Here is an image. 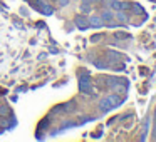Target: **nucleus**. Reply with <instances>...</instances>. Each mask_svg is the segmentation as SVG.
I'll return each mask as SVG.
<instances>
[{
  "mask_svg": "<svg viewBox=\"0 0 156 142\" xmlns=\"http://www.w3.org/2000/svg\"><path fill=\"white\" fill-rule=\"evenodd\" d=\"M116 105H119V97H116V95H109V97L102 99L101 102H99V107H101V110H111V109H114Z\"/></svg>",
  "mask_w": 156,
  "mask_h": 142,
  "instance_id": "1",
  "label": "nucleus"
},
{
  "mask_svg": "<svg viewBox=\"0 0 156 142\" xmlns=\"http://www.w3.org/2000/svg\"><path fill=\"white\" fill-rule=\"evenodd\" d=\"M79 89H81V92H84V94H91L92 87H91V79H89V75L82 74V77L79 79Z\"/></svg>",
  "mask_w": 156,
  "mask_h": 142,
  "instance_id": "2",
  "label": "nucleus"
},
{
  "mask_svg": "<svg viewBox=\"0 0 156 142\" xmlns=\"http://www.w3.org/2000/svg\"><path fill=\"white\" fill-rule=\"evenodd\" d=\"M89 25H92V27L99 29V27H102V25H104V20H102L101 17H94V15H92V17L89 19Z\"/></svg>",
  "mask_w": 156,
  "mask_h": 142,
  "instance_id": "3",
  "label": "nucleus"
},
{
  "mask_svg": "<svg viewBox=\"0 0 156 142\" xmlns=\"http://www.w3.org/2000/svg\"><path fill=\"white\" fill-rule=\"evenodd\" d=\"M76 25H77L79 29H82V30H86V29H89V20L84 17H77L76 19Z\"/></svg>",
  "mask_w": 156,
  "mask_h": 142,
  "instance_id": "4",
  "label": "nucleus"
},
{
  "mask_svg": "<svg viewBox=\"0 0 156 142\" xmlns=\"http://www.w3.org/2000/svg\"><path fill=\"white\" fill-rule=\"evenodd\" d=\"M41 12H42V14H45V15H52V12H54V10H52V7H51V5H42V8H41Z\"/></svg>",
  "mask_w": 156,
  "mask_h": 142,
  "instance_id": "5",
  "label": "nucleus"
},
{
  "mask_svg": "<svg viewBox=\"0 0 156 142\" xmlns=\"http://www.w3.org/2000/svg\"><path fill=\"white\" fill-rule=\"evenodd\" d=\"M101 19H102V20H112V14H111V12H109V10H106V12H102V15H101Z\"/></svg>",
  "mask_w": 156,
  "mask_h": 142,
  "instance_id": "6",
  "label": "nucleus"
},
{
  "mask_svg": "<svg viewBox=\"0 0 156 142\" xmlns=\"http://www.w3.org/2000/svg\"><path fill=\"white\" fill-rule=\"evenodd\" d=\"M116 19H118L119 22H126V20H128V15L122 14V12H118V14H116Z\"/></svg>",
  "mask_w": 156,
  "mask_h": 142,
  "instance_id": "7",
  "label": "nucleus"
},
{
  "mask_svg": "<svg viewBox=\"0 0 156 142\" xmlns=\"http://www.w3.org/2000/svg\"><path fill=\"white\" fill-rule=\"evenodd\" d=\"M111 7L116 8V10H121V4H119V2H116V0H114V2H111Z\"/></svg>",
  "mask_w": 156,
  "mask_h": 142,
  "instance_id": "8",
  "label": "nucleus"
},
{
  "mask_svg": "<svg viewBox=\"0 0 156 142\" xmlns=\"http://www.w3.org/2000/svg\"><path fill=\"white\" fill-rule=\"evenodd\" d=\"M9 112H10V110H9V107H5V105H2V107H0V114H2V115H7Z\"/></svg>",
  "mask_w": 156,
  "mask_h": 142,
  "instance_id": "9",
  "label": "nucleus"
},
{
  "mask_svg": "<svg viewBox=\"0 0 156 142\" xmlns=\"http://www.w3.org/2000/svg\"><path fill=\"white\" fill-rule=\"evenodd\" d=\"M101 39H102L101 35H96V37H92V40H96V42H98V40H101Z\"/></svg>",
  "mask_w": 156,
  "mask_h": 142,
  "instance_id": "10",
  "label": "nucleus"
},
{
  "mask_svg": "<svg viewBox=\"0 0 156 142\" xmlns=\"http://www.w3.org/2000/svg\"><path fill=\"white\" fill-rule=\"evenodd\" d=\"M153 2H156V0H153Z\"/></svg>",
  "mask_w": 156,
  "mask_h": 142,
  "instance_id": "11",
  "label": "nucleus"
}]
</instances>
